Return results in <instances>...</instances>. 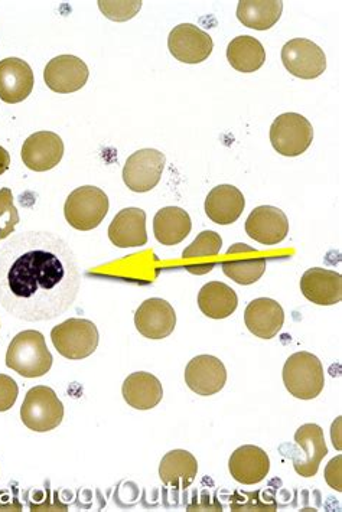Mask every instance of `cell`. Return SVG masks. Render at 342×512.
Listing matches in <instances>:
<instances>
[{
    "label": "cell",
    "instance_id": "obj_1",
    "mask_svg": "<svg viewBox=\"0 0 342 512\" xmlns=\"http://www.w3.org/2000/svg\"><path fill=\"white\" fill-rule=\"evenodd\" d=\"M80 288L76 253L57 234L25 231L0 250V305L21 321L58 318L76 302Z\"/></svg>",
    "mask_w": 342,
    "mask_h": 512
},
{
    "label": "cell",
    "instance_id": "obj_2",
    "mask_svg": "<svg viewBox=\"0 0 342 512\" xmlns=\"http://www.w3.org/2000/svg\"><path fill=\"white\" fill-rule=\"evenodd\" d=\"M52 358L44 335L24 331L16 335L6 352V365L25 378H38L50 373Z\"/></svg>",
    "mask_w": 342,
    "mask_h": 512
},
{
    "label": "cell",
    "instance_id": "obj_3",
    "mask_svg": "<svg viewBox=\"0 0 342 512\" xmlns=\"http://www.w3.org/2000/svg\"><path fill=\"white\" fill-rule=\"evenodd\" d=\"M283 383L296 399H317L325 386L324 367L311 352H296L283 367Z\"/></svg>",
    "mask_w": 342,
    "mask_h": 512
},
{
    "label": "cell",
    "instance_id": "obj_4",
    "mask_svg": "<svg viewBox=\"0 0 342 512\" xmlns=\"http://www.w3.org/2000/svg\"><path fill=\"white\" fill-rule=\"evenodd\" d=\"M109 207V198L104 191L87 185L68 195L64 205L65 220L76 230H94L103 223Z\"/></svg>",
    "mask_w": 342,
    "mask_h": 512
},
{
    "label": "cell",
    "instance_id": "obj_5",
    "mask_svg": "<svg viewBox=\"0 0 342 512\" xmlns=\"http://www.w3.org/2000/svg\"><path fill=\"white\" fill-rule=\"evenodd\" d=\"M52 344L67 360H84L99 347V329L89 319H68L51 331Z\"/></svg>",
    "mask_w": 342,
    "mask_h": 512
},
{
    "label": "cell",
    "instance_id": "obj_6",
    "mask_svg": "<svg viewBox=\"0 0 342 512\" xmlns=\"http://www.w3.org/2000/svg\"><path fill=\"white\" fill-rule=\"evenodd\" d=\"M21 419L29 430L44 433L57 429L64 419V404L52 388L37 386L26 393Z\"/></svg>",
    "mask_w": 342,
    "mask_h": 512
},
{
    "label": "cell",
    "instance_id": "obj_7",
    "mask_svg": "<svg viewBox=\"0 0 342 512\" xmlns=\"http://www.w3.org/2000/svg\"><path fill=\"white\" fill-rule=\"evenodd\" d=\"M314 140V127L302 114H280L270 127V142L282 156L295 158L302 155Z\"/></svg>",
    "mask_w": 342,
    "mask_h": 512
},
{
    "label": "cell",
    "instance_id": "obj_8",
    "mask_svg": "<svg viewBox=\"0 0 342 512\" xmlns=\"http://www.w3.org/2000/svg\"><path fill=\"white\" fill-rule=\"evenodd\" d=\"M282 63L293 77L314 80L327 70V57L315 42L295 38L286 42L282 50Z\"/></svg>",
    "mask_w": 342,
    "mask_h": 512
},
{
    "label": "cell",
    "instance_id": "obj_9",
    "mask_svg": "<svg viewBox=\"0 0 342 512\" xmlns=\"http://www.w3.org/2000/svg\"><path fill=\"white\" fill-rule=\"evenodd\" d=\"M166 158L156 149H142L133 153L123 168V181L133 192H149L159 184Z\"/></svg>",
    "mask_w": 342,
    "mask_h": 512
},
{
    "label": "cell",
    "instance_id": "obj_10",
    "mask_svg": "<svg viewBox=\"0 0 342 512\" xmlns=\"http://www.w3.org/2000/svg\"><path fill=\"white\" fill-rule=\"evenodd\" d=\"M328 455L324 430L314 423L299 427L295 433V449L292 453L296 474L312 478L318 474L322 459Z\"/></svg>",
    "mask_w": 342,
    "mask_h": 512
},
{
    "label": "cell",
    "instance_id": "obj_11",
    "mask_svg": "<svg viewBox=\"0 0 342 512\" xmlns=\"http://www.w3.org/2000/svg\"><path fill=\"white\" fill-rule=\"evenodd\" d=\"M169 52L185 64H200L213 52V38L192 24H181L172 29L168 38Z\"/></svg>",
    "mask_w": 342,
    "mask_h": 512
},
{
    "label": "cell",
    "instance_id": "obj_12",
    "mask_svg": "<svg viewBox=\"0 0 342 512\" xmlns=\"http://www.w3.org/2000/svg\"><path fill=\"white\" fill-rule=\"evenodd\" d=\"M89 77L87 64L74 55L55 57L44 70L45 84L58 94L76 93L86 86Z\"/></svg>",
    "mask_w": 342,
    "mask_h": 512
},
{
    "label": "cell",
    "instance_id": "obj_13",
    "mask_svg": "<svg viewBox=\"0 0 342 512\" xmlns=\"http://www.w3.org/2000/svg\"><path fill=\"white\" fill-rule=\"evenodd\" d=\"M227 370L213 355H198L185 368V383L198 396H214L226 386Z\"/></svg>",
    "mask_w": 342,
    "mask_h": 512
},
{
    "label": "cell",
    "instance_id": "obj_14",
    "mask_svg": "<svg viewBox=\"0 0 342 512\" xmlns=\"http://www.w3.org/2000/svg\"><path fill=\"white\" fill-rule=\"evenodd\" d=\"M246 233L263 246H276L288 237V217L270 205L254 208L246 221Z\"/></svg>",
    "mask_w": 342,
    "mask_h": 512
},
{
    "label": "cell",
    "instance_id": "obj_15",
    "mask_svg": "<svg viewBox=\"0 0 342 512\" xmlns=\"http://www.w3.org/2000/svg\"><path fill=\"white\" fill-rule=\"evenodd\" d=\"M22 161L35 172L54 169L64 156V142L57 133L37 132L29 136L22 146Z\"/></svg>",
    "mask_w": 342,
    "mask_h": 512
},
{
    "label": "cell",
    "instance_id": "obj_16",
    "mask_svg": "<svg viewBox=\"0 0 342 512\" xmlns=\"http://www.w3.org/2000/svg\"><path fill=\"white\" fill-rule=\"evenodd\" d=\"M135 325L145 338H168L177 326V313L164 299H148L136 311Z\"/></svg>",
    "mask_w": 342,
    "mask_h": 512
},
{
    "label": "cell",
    "instance_id": "obj_17",
    "mask_svg": "<svg viewBox=\"0 0 342 512\" xmlns=\"http://www.w3.org/2000/svg\"><path fill=\"white\" fill-rule=\"evenodd\" d=\"M35 77L31 65L21 58L0 61V99L18 104L28 99L34 90Z\"/></svg>",
    "mask_w": 342,
    "mask_h": 512
},
{
    "label": "cell",
    "instance_id": "obj_18",
    "mask_svg": "<svg viewBox=\"0 0 342 512\" xmlns=\"http://www.w3.org/2000/svg\"><path fill=\"white\" fill-rule=\"evenodd\" d=\"M247 329L257 338L272 339L285 324V312L273 299L259 298L249 303L244 312Z\"/></svg>",
    "mask_w": 342,
    "mask_h": 512
},
{
    "label": "cell",
    "instance_id": "obj_19",
    "mask_svg": "<svg viewBox=\"0 0 342 512\" xmlns=\"http://www.w3.org/2000/svg\"><path fill=\"white\" fill-rule=\"evenodd\" d=\"M301 290L315 305H337L342 299V276L332 270L314 267L302 276Z\"/></svg>",
    "mask_w": 342,
    "mask_h": 512
},
{
    "label": "cell",
    "instance_id": "obj_20",
    "mask_svg": "<svg viewBox=\"0 0 342 512\" xmlns=\"http://www.w3.org/2000/svg\"><path fill=\"white\" fill-rule=\"evenodd\" d=\"M228 469H230L231 476L240 484H259L269 474V455L257 446H241L231 455Z\"/></svg>",
    "mask_w": 342,
    "mask_h": 512
},
{
    "label": "cell",
    "instance_id": "obj_21",
    "mask_svg": "<svg viewBox=\"0 0 342 512\" xmlns=\"http://www.w3.org/2000/svg\"><path fill=\"white\" fill-rule=\"evenodd\" d=\"M109 238L119 249L142 247L148 243L146 213L140 208H125L113 218Z\"/></svg>",
    "mask_w": 342,
    "mask_h": 512
},
{
    "label": "cell",
    "instance_id": "obj_22",
    "mask_svg": "<svg viewBox=\"0 0 342 512\" xmlns=\"http://www.w3.org/2000/svg\"><path fill=\"white\" fill-rule=\"evenodd\" d=\"M246 207V200L239 188L220 185L208 194L205 213L213 223L228 225L236 223Z\"/></svg>",
    "mask_w": 342,
    "mask_h": 512
},
{
    "label": "cell",
    "instance_id": "obj_23",
    "mask_svg": "<svg viewBox=\"0 0 342 512\" xmlns=\"http://www.w3.org/2000/svg\"><path fill=\"white\" fill-rule=\"evenodd\" d=\"M123 399L136 410H151L158 406L164 397L161 381L151 373L139 371L130 374L122 387Z\"/></svg>",
    "mask_w": 342,
    "mask_h": 512
},
{
    "label": "cell",
    "instance_id": "obj_24",
    "mask_svg": "<svg viewBox=\"0 0 342 512\" xmlns=\"http://www.w3.org/2000/svg\"><path fill=\"white\" fill-rule=\"evenodd\" d=\"M198 474V462L188 450H171L162 458L159 476L166 487L187 489Z\"/></svg>",
    "mask_w": 342,
    "mask_h": 512
},
{
    "label": "cell",
    "instance_id": "obj_25",
    "mask_svg": "<svg viewBox=\"0 0 342 512\" xmlns=\"http://www.w3.org/2000/svg\"><path fill=\"white\" fill-rule=\"evenodd\" d=\"M191 217L179 207H166L153 218V233L164 246H177L190 236Z\"/></svg>",
    "mask_w": 342,
    "mask_h": 512
},
{
    "label": "cell",
    "instance_id": "obj_26",
    "mask_svg": "<svg viewBox=\"0 0 342 512\" xmlns=\"http://www.w3.org/2000/svg\"><path fill=\"white\" fill-rule=\"evenodd\" d=\"M239 298L230 286L221 282H210L198 293V306L211 319H226L236 312Z\"/></svg>",
    "mask_w": 342,
    "mask_h": 512
},
{
    "label": "cell",
    "instance_id": "obj_27",
    "mask_svg": "<svg viewBox=\"0 0 342 512\" xmlns=\"http://www.w3.org/2000/svg\"><path fill=\"white\" fill-rule=\"evenodd\" d=\"M280 0H241L237 6V18L244 26L256 31L273 28L282 16Z\"/></svg>",
    "mask_w": 342,
    "mask_h": 512
},
{
    "label": "cell",
    "instance_id": "obj_28",
    "mask_svg": "<svg viewBox=\"0 0 342 512\" xmlns=\"http://www.w3.org/2000/svg\"><path fill=\"white\" fill-rule=\"evenodd\" d=\"M227 60L239 73H254L265 64L266 50L256 38L241 35L228 44Z\"/></svg>",
    "mask_w": 342,
    "mask_h": 512
},
{
    "label": "cell",
    "instance_id": "obj_29",
    "mask_svg": "<svg viewBox=\"0 0 342 512\" xmlns=\"http://www.w3.org/2000/svg\"><path fill=\"white\" fill-rule=\"evenodd\" d=\"M223 247V238L216 231H203L198 237L184 250L182 259L197 260L195 266H188L187 270L194 275H205L214 269L213 264H208L205 259L216 257L220 254Z\"/></svg>",
    "mask_w": 342,
    "mask_h": 512
},
{
    "label": "cell",
    "instance_id": "obj_30",
    "mask_svg": "<svg viewBox=\"0 0 342 512\" xmlns=\"http://www.w3.org/2000/svg\"><path fill=\"white\" fill-rule=\"evenodd\" d=\"M241 257H234V259L226 260L221 263L223 267L224 275L230 277L234 282L239 283L241 286H249L260 280V277L265 275L266 272V259L263 257H254L257 253L253 254V257L244 256V251L247 249V244H239Z\"/></svg>",
    "mask_w": 342,
    "mask_h": 512
},
{
    "label": "cell",
    "instance_id": "obj_31",
    "mask_svg": "<svg viewBox=\"0 0 342 512\" xmlns=\"http://www.w3.org/2000/svg\"><path fill=\"white\" fill-rule=\"evenodd\" d=\"M19 213L13 204L12 191L9 188L0 189V241L6 240L15 233L19 224Z\"/></svg>",
    "mask_w": 342,
    "mask_h": 512
},
{
    "label": "cell",
    "instance_id": "obj_32",
    "mask_svg": "<svg viewBox=\"0 0 342 512\" xmlns=\"http://www.w3.org/2000/svg\"><path fill=\"white\" fill-rule=\"evenodd\" d=\"M99 8L104 13L106 18L110 21L125 22L129 19L135 18L136 13L142 8V2L135 0V2H103L100 0Z\"/></svg>",
    "mask_w": 342,
    "mask_h": 512
},
{
    "label": "cell",
    "instance_id": "obj_33",
    "mask_svg": "<svg viewBox=\"0 0 342 512\" xmlns=\"http://www.w3.org/2000/svg\"><path fill=\"white\" fill-rule=\"evenodd\" d=\"M19 388L9 375L0 374V413L8 412L18 400Z\"/></svg>",
    "mask_w": 342,
    "mask_h": 512
},
{
    "label": "cell",
    "instance_id": "obj_34",
    "mask_svg": "<svg viewBox=\"0 0 342 512\" xmlns=\"http://www.w3.org/2000/svg\"><path fill=\"white\" fill-rule=\"evenodd\" d=\"M341 462L342 456L338 455L337 458L332 459L325 469V479H327L328 485L335 491L341 492Z\"/></svg>",
    "mask_w": 342,
    "mask_h": 512
},
{
    "label": "cell",
    "instance_id": "obj_35",
    "mask_svg": "<svg viewBox=\"0 0 342 512\" xmlns=\"http://www.w3.org/2000/svg\"><path fill=\"white\" fill-rule=\"evenodd\" d=\"M9 165H11V155H9L8 150L0 146V175L8 171Z\"/></svg>",
    "mask_w": 342,
    "mask_h": 512
}]
</instances>
